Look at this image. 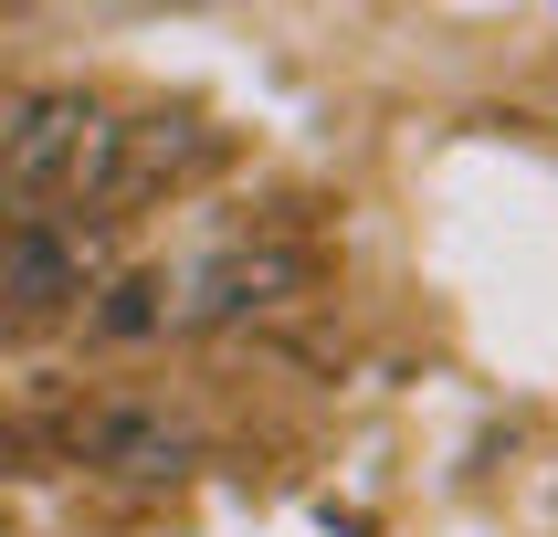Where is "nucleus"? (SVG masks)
<instances>
[{
  "label": "nucleus",
  "mask_w": 558,
  "mask_h": 537,
  "mask_svg": "<svg viewBox=\"0 0 558 537\" xmlns=\"http://www.w3.org/2000/svg\"><path fill=\"white\" fill-rule=\"evenodd\" d=\"M106 126H117V106L85 95V85H22V95H0V221H53V211L85 221Z\"/></svg>",
  "instance_id": "1"
},
{
  "label": "nucleus",
  "mask_w": 558,
  "mask_h": 537,
  "mask_svg": "<svg viewBox=\"0 0 558 537\" xmlns=\"http://www.w3.org/2000/svg\"><path fill=\"white\" fill-rule=\"evenodd\" d=\"M211 158H221V126H211V117H169V106L117 117V126H106V158H95V190H85V221L148 211V200L190 190Z\"/></svg>",
  "instance_id": "2"
},
{
  "label": "nucleus",
  "mask_w": 558,
  "mask_h": 537,
  "mask_svg": "<svg viewBox=\"0 0 558 537\" xmlns=\"http://www.w3.org/2000/svg\"><path fill=\"white\" fill-rule=\"evenodd\" d=\"M306 284H316L306 243H232V253H211V264L180 284L169 327H243V316L284 306V295H306Z\"/></svg>",
  "instance_id": "3"
},
{
  "label": "nucleus",
  "mask_w": 558,
  "mask_h": 537,
  "mask_svg": "<svg viewBox=\"0 0 558 537\" xmlns=\"http://www.w3.org/2000/svg\"><path fill=\"white\" fill-rule=\"evenodd\" d=\"M95 295V221L53 211V221H0V306H74Z\"/></svg>",
  "instance_id": "4"
},
{
  "label": "nucleus",
  "mask_w": 558,
  "mask_h": 537,
  "mask_svg": "<svg viewBox=\"0 0 558 537\" xmlns=\"http://www.w3.org/2000/svg\"><path fill=\"white\" fill-rule=\"evenodd\" d=\"M190 442L158 422V411H106L95 422V464H117V474H180Z\"/></svg>",
  "instance_id": "5"
},
{
  "label": "nucleus",
  "mask_w": 558,
  "mask_h": 537,
  "mask_svg": "<svg viewBox=\"0 0 558 537\" xmlns=\"http://www.w3.org/2000/svg\"><path fill=\"white\" fill-rule=\"evenodd\" d=\"M95 327H106V338H137V327H169V284H158V274H126V284H106V306H95Z\"/></svg>",
  "instance_id": "6"
}]
</instances>
